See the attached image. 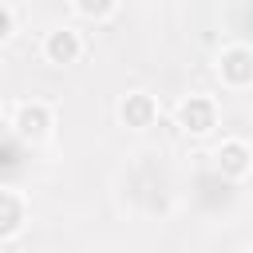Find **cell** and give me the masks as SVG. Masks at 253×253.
I'll use <instances>...</instances> for the list:
<instances>
[{
	"mask_svg": "<svg viewBox=\"0 0 253 253\" xmlns=\"http://www.w3.org/2000/svg\"><path fill=\"white\" fill-rule=\"evenodd\" d=\"M75 12L87 16V20H107V16H115L119 8H115V4H75Z\"/></svg>",
	"mask_w": 253,
	"mask_h": 253,
	"instance_id": "9c48e42d",
	"label": "cell"
},
{
	"mask_svg": "<svg viewBox=\"0 0 253 253\" xmlns=\"http://www.w3.org/2000/svg\"><path fill=\"white\" fill-rule=\"evenodd\" d=\"M217 75H221V87H229V91H249V83H253V51H249L245 43L221 47Z\"/></svg>",
	"mask_w": 253,
	"mask_h": 253,
	"instance_id": "6da1fadb",
	"label": "cell"
},
{
	"mask_svg": "<svg viewBox=\"0 0 253 253\" xmlns=\"http://www.w3.org/2000/svg\"><path fill=\"white\" fill-rule=\"evenodd\" d=\"M253 154H249V146L241 142V138H229V142H221V150L213 154V174H221L225 182H233V186H241L245 178H249V162Z\"/></svg>",
	"mask_w": 253,
	"mask_h": 253,
	"instance_id": "3957f363",
	"label": "cell"
},
{
	"mask_svg": "<svg viewBox=\"0 0 253 253\" xmlns=\"http://www.w3.org/2000/svg\"><path fill=\"white\" fill-rule=\"evenodd\" d=\"M178 123L186 134H210L217 126V107L210 95H190L182 107H178Z\"/></svg>",
	"mask_w": 253,
	"mask_h": 253,
	"instance_id": "277c9868",
	"label": "cell"
},
{
	"mask_svg": "<svg viewBox=\"0 0 253 253\" xmlns=\"http://www.w3.org/2000/svg\"><path fill=\"white\" fill-rule=\"evenodd\" d=\"M12 24H16V12L0 4V40H8V36H12Z\"/></svg>",
	"mask_w": 253,
	"mask_h": 253,
	"instance_id": "30bf717a",
	"label": "cell"
},
{
	"mask_svg": "<svg viewBox=\"0 0 253 253\" xmlns=\"http://www.w3.org/2000/svg\"><path fill=\"white\" fill-rule=\"evenodd\" d=\"M28 142L16 138L12 130H0V190H16V182L28 174Z\"/></svg>",
	"mask_w": 253,
	"mask_h": 253,
	"instance_id": "7a4b0ae2",
	"label": "cell"
},
{
	"mask_svg": "<svg viewBox=\"0 0 253 253\" xmlns=\"http://www.w3.org/2000/svg\"><path fill=\"white\" fill-rule=\"evenodd\" d=\"M47 130H51V107H47V103H40V99L20 103L16 123H12V134H16V138H24V142H36V138H43Z\"/></svg>",
	"mask_w": 253,
	"mask_h": 253,
	"instance_id": "5b68a950",
	"label": "cell"
},
{
	"mask_svg": "<svg viewBox=\"0 0 253 253\" xmlns=\"http://www.w3.org/2000/svg\"><path fill=\"white\" fill-rule=\"evenodd\" d=\"M43 55L51 63H75L83 55V36L75 28H51L43 36Z\"/></svg>",
	"mask_w": 253,
	"mask_h": 253,
	"instance_id": "52a82bcc",
	"label": "cell"
},
{
	"mask_svg": "<svg viewBox=\"0 0 253 253\" xmlns=\"http://www.w3.org/2000/svg\"><path fill=\"white\" fill-rule=\"evenodd\" d=\"M28 221V202L20 190H0V241L16 237Z\"/></svg>",
	"mask_w": 253,
	"mask_h": 253,
	"instance_id": "ba28073f",
	"label": "cell"
},
{
	"mask_svg": "<svg viewBox=\"0 0 253 253\" xmlns=\"http://www.w3.org/2000/svg\"><path fill=\"white\" fill-rule=\"evenodd\" d=\"M119 119H123V126H130V130H150L154 119H158V103H154L146 91H130V95L119 103Z\"/></svg>",
	"mask_w": 253,
	"mask_h": 253,
	"instance_id": "8992f818",
	"label": "cell"
},
{
	"mask_svg": "<svg viewBox=\"0 0 253 253\" xmlns=\"http://www.w3.org/2000/svg\"><path fill=\"white\" fill-rule=\"evenodd\" d=\"M241 253H249V249H241Z\"/></svg>",
	"mask_w": 253,
	"mask_h": 253,
	"instance_id": "8fae6325",
	"label": "cell"
}]
</instances>
